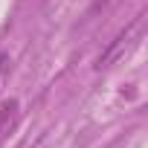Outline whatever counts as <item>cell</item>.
<instances>
[{
	"instance_id": "cell-1",
	"label": "cell",
	"mask_w": 148,
	"mask_h": 148,
	"mask_svg": "<svg viewBox=\"0 0 148 148\" xmlns=\"http://www.w3.org/2000/svg\"><path fill=\"white\" fill-rule=\"evenodd\" d=\"M18 110H21L18 99H3L0 102V145H3V139L12 134V128L18 122Z\"/></svg>"
},
{
	"instance_id": "cell-2",
	"label": "cell",
	"mask_w": 148,
	"mask_h": 148,
	"mask_svg": "<svg viewBox=\"0 0 148 148\" xmlns=\"http://www.w3.org/2000/svg\"><path fill=\"white\" fill-rule=\"evenodd\" d=\"M6 64H9V58H6V55H0V76H3V70H6Z\"/></svg>"
}]
</instances>
